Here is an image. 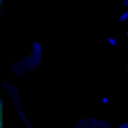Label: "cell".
I'll use <instances>...</instances> for the list:
<instances>
[{
  "label": "cell",
  "mask_w": 128,
  "mask_h": 128,
  "mask_svg": "<svg viewBox=\"0 0 128 128\" xmlns=\"http://www.w3.org/2000/svg\"><path fill=\"white\" fill-rule=\"evenodd\" d=\"M128 5V0H124L123 6H126ZM128 20V10L122 14L120 16V20L122 22H124L126 20Z\"/></svg>",
  "instance_id": "6da1fadb"
},
{
  "label": "cell",
  "mask_w": 128,
  "mask_h": 128,
  "mask_svg": "<svg viewBox=\"0 0 128 128\" xmlns=\"http://www.w3.org/2000/svg\"><path fill=\"white\" fill-rule=\"evenodd\" d=\"M108 42L110 44H111L113 46H115L117 44L116 40L114 38H108Z\"/></svg>",
  "instance_id": "7a4b0ae2"
},
{
  "label": "cell",
  "mask_w": 128,
  "mask_h": 128,
  "mask_svg": "<svg viewBox=\"0 0 128 128\" xmlns=\"http://www.w3.org/2000/svg\"><path fill=\"white\" fill-rule=\"evenodd\" d=\"M120 128H128V122L120 124Z\"/></svg>",
  "instance_id": "3957f363"
},
{
  "label": "cell",
  "mask_w": 128,
  "mask_h": 128,
  "mask_svg": "<svg viewBox=\"0 0 128 128\" xmlns=\"http://www.w3.org/2000/svg\"><path fill=\"white\" fill-rule=\"evenodd\" d=\"M108 98H106V97H104L102 98V103L104 104H106L108 103Z\"/></svg>",
  "instance_id": "277c9868"
},
{
  "label": "cell",
  "mask_w": 128,
  "mask_h": 128,
  "mask_svg": "<svg viewBox=\"0 0 128 128\" xmlns=\"http://www.w3.org/2000/svg\"><path fill=\"white\" fill-rule=\"evenodd\" d=\"M126 36L128 37V30L126 32Z\"/></svg>",
  "instance_id": "5b68a950"
},
{
  "label": "cell",
  "mask_w": 128,
  "mask_h": 128,
  "mask_svg": "<svg viewBox=\"0 0 128 128\" xmlns=\"http://www.w3.org/2000/svg\"><path fill=\"white\" fill-rule=\"evenodd\" d=\"M127 70L128 71V66H127Z\"/></svg>",
  "instance_id": "8992f818"
}]
</instances>
